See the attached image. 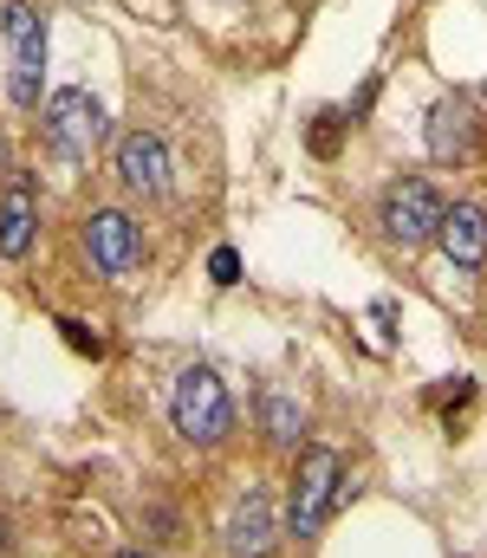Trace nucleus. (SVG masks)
Returning a JSON list of instances; mask_svg holds the SVG:
<instances>
[{"label": "nucleus", "instance_id": "obj_1", "mask_svg": "<svg viewBox=\"0 0 487 558\" xmlns=\"http://www.w3.org/2000/svg\"><path fill=\"white\" fill-rule=\"evenodd\" d=\"M169 416H175V435H188V441H221V435L234 428L228 384H221L208 364L182 371V377H175V397H169Z\"/></svg>", "mask_w": 487, "mask_h": 558}, {"label": "nucleus", "instance_id": "obj_2", "mask_svg": "<svg viewBox=\"0 0 487 558\" xmlns=\"http://www.w3.org/2000/svg\"><path fill=\"white\" fill-rule=\"evenodd\" d=\"M442 208H449V202H442V189H436L429 175H403V182H390V189H383L377 221H383V234H390V241L423 247V241H436Z\"/></svg>", "mask_w": 487, "mask_h": 558}, {"label": "nucleus", "instance_id": "obj_3", "mask_svg": "<svg viewBox=\"0 0 487 558\" xmlns=\"http://www.w3.org/2000/svg\"><path fill=\"white\" fill-rule=\"evenodd\" d=\"M338 500H344V468H338V454H331V448H306V454H300V474H293V507H287L293 539H313L325 520H331Z\"/></svg>", "mask_w": 487, "mask_h": 558}, {"label": "nucleus", "instance_id": "obj_4", "mask_svg": "<svg viewBox=\"0 0 487 558\" xmlns=\"http://www.w3.org/2000/svg\"><path fill=\"white\" fill-rule=\"evenodd\" d=\"M98 143H105V111H98L92 92L65 85V92L46 98V149H52V156L78 162V156H92Z\"/></svg>", "mask_w": 487, "mask_h": 558}, {"label": "nucleus", "instance_id": "obj_5", "mask_svg": "<svg viewBox=\"0 0 487 558\" xmlns=\"http://www.w3.org/2000/svg\"><path fill=\"white\" fill-rule=\"evenodd\" d=\"M0 26H7V52H13V105L33 111L39 105V72H46V20H39V7L13 0Z\"/></svg>", "mask_w": 487, "mask_h": 558}, {"label": "nucleus", "instance_id": "obj_6", "mask_svg": "<svg viewBox=\"0 0 487 558\" xmlns=\"http://www.w3.org/2000/svg\"><path fill=\"white\" fill-rule=\"evenodd\" d=\"M85 254H92V267L111 279L137 274L144 267V228L124 215V208H98L92 221H85Z\"/></svg>", "mask_w": 487, "mask_h": 558}, {"label": "nucleus", "instance_id": "obj_7", "mask_svg": "<svg viewBox=\"0 0 487 558\" xmlns=\"http://www.w3.org/2000/svg\"><path fill=\"white\" fill-rule=\"evenodd\" d=\"M429 156L436 162H468L475 149H482V118H475V105L468 98H442L436 111H429Z\"/></svg>", "mask_w": 487, "mask_h": 558}, {"label": "nucleus", "instance_id": "obj_8", "mask_svg": "<svg viewBox=\"0 0 487 558\" xmlns=\"http://www.w3.org/2000/svg\"><path fill=\"white\" fill-rule=\"evenodd\" d=\"M118 182L137 189V195H162L169 189V149L157 131H131L118 143Z\"/></svg>", "mask_w": 487, "mask_h": 558}, {"label": "nucleus", "instance_id": "obj_9", "mask_svg": "<svg viewBox=\"0 0 487 558\" xmlns=\"http://www.w3.org/2000/svg\"><path fill=\"white\" fill-rule=\"evenodd\" d=\"M267 553H273V500L260 487H247L234 520H228V558H267Z\"/></svg>", "mask_w": 487, "mask_h": 558}, {"label": "nucleus", "instance_id": "obj_10", "mask_svg": "<svg viewBox=\"0 0 487 558\" xmlns=\"http://www.w3.org/2000/svg\"><path fill=\"white\" fill-rule=\"evenodd\" d=\"M33 228H39V202H33V182L13 175L7 195H0V254L7 260H26L33 254Z\"/></svg>", "mask_w": 487, "mask_h": 558}, {"label": "nucleus", "instance_id": "obj_11", "mask_svg": "<svg viewBox=\"0 0 487 558\" xmlns=\"http://www.w3.org/2000/svg\"><path fill=\"white\" fill-rule=\"evenodd\" d=\"M436 241H442V254L455 260V267H482L487 260V215L482 208H442V228H436Z\"/></svg>", "mask_w": 487, "mask_h": 558}, {"label": "nucleus", "instance_id": "obj_12", "mask_svg": "<svg viewBox=\"0 0 487 558\" xmlns=\"http://www.w3.org/2000/svg\"><path fill=\"white\" fill-rule=\"evenodd\" d=\"M267 435H273V441H287V448H293V441H300V435H306V416H300V410H293V403H287V397H267Z\"/></svg>", "mask_w": 487, "mask_h": 558}, {"label": "nucleus", "instance_id": "obj_13", "mask_svg": "<svg viewBox=\"0 0 487 558\" xmlns=\"http://www.w3.org/2000/svg\"><path fill=\"white\" fill-rule=\"evenodd\" d=\"M338 143H344V118L325 111L319 124H313V156H338Z\"/></svg>", "mask_w": 487, "mask_h": 558}, {"label": "nucleus", "instance_id": "obj_14", "mask_svg": "<svg viewBox=\"0 0 487 558\" xmlns=\"http://www.w3.org/2000/svg\"><path fill=\"white\" fill-rule=\"evenodd\" d=\"M208 274H215V286H234V279H241V254H234V247H215V254H208Z\"/></svg>", "mask_w": 487, "mask_h": 558}, {"label": "nucleus", "instance_id": "obj_15", "mask_svg": "<svg viewBox=\"0 0 487 558\" xmlns=\"http://www.w3.org/2000/svg\"><path fill=\"white\" fill-rule=\"evenodd\" d=\"M59 331H65V338H72V351H92V357H98V351H105V344H98V338H92V331H85V325H59Z\"/></svg>", "mask_w": 487, "mask_h": 558}, {"label": "nucleus", "instance_id": "obj_16", "mask_svg": "<svg viewBox=\"0 0 487 558\" xmlns=\"http://www.w3.org/2000/svg\"><path fill=\"white\" fill-rule=\"evenodd\" d=\"M118 558H150V553H118Z\"/></svg>", "mask_w": 487, "mask_h": 558}]
</instances>
